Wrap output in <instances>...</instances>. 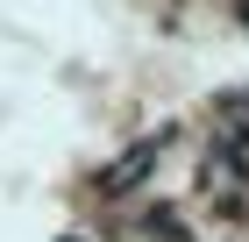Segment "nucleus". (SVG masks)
I'll return each instance as SVG.
<instances>
[{
    "mask_svg": "<svg viewBox=\"0 0 249 242\" xmlns=\"http://www.w3.org/2000/svg\"><path fill=\"white\" fill-rule=\"evenodd\" d=\"M235 15H242V21H249V0H242V7H235Z\"/></svg>",
    "mask_w": 249,
    "mask_h": 242,
    "instance_id": "f257e3e1",
    "label": "nucleus"
}]
</instances>
